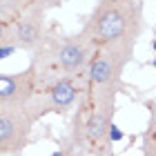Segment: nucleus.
Masks as SVG:
<instances>
[{"instance_id": "1", "label": "nucleus", "mask_w": 156, "mask_h": 156, "mask_svg": "<svg viewBox=\"0 0 156 156\" xmlns=\"http://www.w3.org/2000/svg\"><path fill=\"white\" fill-rule=\"evenodd\" d=\"M140 34V7L136 0H101L80 38L91 47L134 45Z\"/></svg>"}, {"instance_id": "10", "label": "nucleus", "mask_w": 156, "mask_h": 156, "mask_svg": "<svg viewBox=\"0 0 156 156\" xmlns=\"http://www.w3.org/2000/svg\"><path fill=\"white\" fill-rule=\"evenodd\" d=\"M16 51V45L13 42H7V45H0V60H5V58H9V56Z\"/></svg>"}, {"instance_id": "2", "label": "nucleus", "mask_w": 156, "mask_h": 156, "mask_svg": "<svg viewBox=\"0 0 156 156\" xmlns=\"http://www.w3.org/2000/svg\"><path fill=\"white\" fill-rule=\"evenodd\" d=\"M134 45H114L98 49L89 60V83L94 87L96 109L112 116L116 103V94L120 89V76L125 65L132 60Z\"/></svg>"}, {"instance_id": "3", "label": "nucleus", "mask_w": 156, "mask_h": 156, "mask_svg": "<svg viewBox=\"0 0 156 156\" xmlns=\"http://www.w3.org/2000/svg\"><path fill=\"white\" fill-rule=\"evenodd\" d=\"M40 114L42 109L31 101L23 107L0 109V156H16L29 145L31 125Z\"/></svg>"}, {"instance_id": "7", "label": "nucleus", "mask_w": 156, "mask_h": 156, "mask_svg": "<svg viewBox=\"0 0 156 156\" xmlns=\"http://www.w3.org/2000/svg\"><path fill=\"white\" fill-rule=\"evenodd\" d=\"M13 45L23 49H34L42 42V23H40V9H36L31 16H25L13 25L11 31Z\"/></svg>"}, {"instance_id": "13", "label": "nucleus", "mask_w": 156, "mask_h": 156, "mask_svg": "<svg viewBox=\"0 0 156 156\" xmlns=\"http://www.w3.org/2000/svg\"><path fill=\"white\" fill-rule=\"evenodd\" d=\"M54 156H67L65 152H54Z\"/></svg>"}, {"instance_id": "15", "label": "nucleus", "mask_w": 156, "mask_h": 156, "mask_svg": "<svg viewBox=\"0 0 156 156\" xmlns=\"http://www.w3.org/2000/svg\"><path fill=\"white\" fill-rule=\"evenodd\" d=\"M154 67H156V60H154Z\"/></svg>"}, {"instance_id": "8", "label": "nucleus", "mask_w": 156, "mask_h": 156, "mask_svg": "<svg viewBox=\"0 0 156 156\" xmlns=\"http://www.w3.org/2000/svg\"><path fill=\"white\" fill-rule=\"evenodd\" d=\"M112 125V116L105 114V112H94L87 123V136L91 140H96V143H103L105 138H107V129Z\"/></svg>"}, {"instance_id": "14", "label": "nucleus", "mask_w": 156, "mask_h": 156, "mask_svg": "<svg viewBox=\"0 0 156 156\" xmlns=\"http://www.w3.org/2000/svg\"><path fill=\"white\" fill-rule=\"evenodd\" d=\"M154 51H156V40H154Z\"/></svg>"}, {"instance_id": "12", "label": "nucleus", "mask_w": 156, "mask_h": 156, "mask_svg": "<svg viewBox=\"0 0 156 156\" xmlns=\"http://www.w3.org/2000/svg\"><path fill=\"white\" fill-rule=\"evenodd\" d=\"M16 5L20 7H31V5H40V2H45V0H13Z\"/></svg>"}, {"instance_id": "5", "label": "nucleus", "mask_w": 156, "mask_h": 156, "mask_svg": "<svg viewBox=\"0 0 156 156\" xmlns=\"http://www.w3.org/2000/svg\"><path fill=\"white\" fill-rule=\"evenodd\" d=\"M89 54H91V45L85 42L80 36L60 40V42H56L54 49H51L54 62L60 69H65V72H80L89 62Z\"/></svg>"}, {"instance_id": "4", "label": "nucleus", "mask_w": 156, "mask_h": 156, "mask_svg": "<svg viewBox=\"0 0 156 156\" xmlns=\"http://www.w3.org/2000/svg\"><path fill=\"white\" fill-rule=\"evenodd\" d=\"M34 85H36V74L31 67L18 74L0 76V109L27 105L34 98Z\"/></svg>"}, {"instance_id": "11", "label": "nucleus", "mask_w": 156, "mask_h": 156, "mask_svg": "<svg viewBox=\"0 0 156 156\" xmlns=\"http://www.w3.org/2000/svg\"><path fill=\"white\" fill-rule=\"evenodd\" d=\"M7 40H9V27L0 20V45H7Z\"/></svg>"}, {"instance_id": "6", "label": "nucleus", "mask_w": 156, "mask_h": 156, "mask_svg": "<svg viewBox=\"0 0 156 156\" xmlns=\"http://www.w3.org/2000/svg\"><path fill=\"white\" fill-rule=\"evenodd\" d=\"M76 98H78V87L69 78H60L47 89L45 103H38V107L42 112H65L76 103Z\"/></svg>"}, {"instance_id": "9", "label": "nucleus", "mask_w": 156, "mask_h": 156, "mask_svg": "<svg viewBox=\"0 0 156 156\" xmlns=\"http://www.w3.org/2000/svg\"><path fill=\"white\" fill-rule=\"evenodd\" d=\"M123 136H125L123 129L112 123V125H109V129H107V138H109V140H114V143H118V140H123Z\"/></svg>"}]
</instances>
